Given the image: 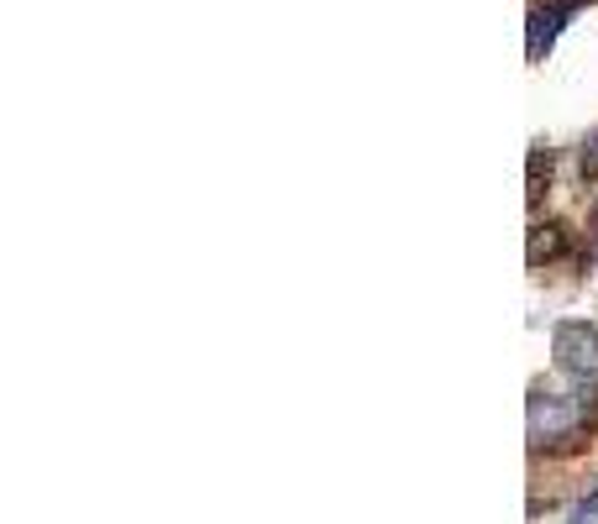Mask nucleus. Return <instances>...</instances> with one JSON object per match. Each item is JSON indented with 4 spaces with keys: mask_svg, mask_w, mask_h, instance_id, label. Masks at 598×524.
Returning a JSON list of instances; mask_svg holds the SVG:
<instances>
[{
    "mask_svg": "<svg viewBox=\"0 0 598 524\" xmlns=\"http://www.w3.org/2000/svg\"><path fill=\"white\" fill-rule=\"evenodd\" d=\"M551 362L562 373H598V325L588 321H562L551 330Z\"/></svg>",
    "mask_w": 598,
    "mask_h": 524,
    "instance_id": "nucleus-1",
    "label": "nucleus"
},
{
    "mask_svg": "<svg viewBox=\"0 0 598 524\" xmlns=\"http://www.w3.org/2000/svg\"><path fill=\"white\" fill-rule=\"evenodd\" d=\"M577 5H583V0H546V5H536V16H531V59L551 53L557 32L568 27V16L577 11Z\"/></svg>",
    "mask_w": 598,
    "mask_h": 524,
    "instance_id": "nucleus-2",
    "label": "nucleus"
},
{
    "mask_svg": "<svg viewBox=\"0 0 598 524\" xmlns=\"http://www.w3.org/2000/svg\"><path fill=\"white\" fill-rule=\"evenodd\" d=\"M562 247H568V226H562V221L531 226V241H525V262H531V267H540V262L562 258Z\"/></svg>",
    "mask_w": 598,
    "mask_h": 524,
    "instance_id": "nucleus-3",
    "label": "nucleus"
},
{
    "mask_svg": "<svg viewBox=\"0 0 598 524\" xmlns=\"http://www.w3.org/2000/svg\"><path fill=\"white\" fill-rule=\"evenodd\" d=\"M546 184H551V147H536V152H531V189H525L531 204L540 200V189H546Z\"/></svg>",
    "mask_w": 598,
    "mask_h": 524,
    "instance_id": "nucleus-4",
    "label": "nucleus"
},
{
    "mask_svg": "<svg viewBox=\"0 0 598 524\" xmlns=\"http://www.w3.org/2000/svg\"><path fill=\"white\" fill-rule=\"evenodd\" d=\"M594 520H598V488L583 498V503H577V514H572V524H594Z\"/></svg>",
    "mask_w": 598,
    "mask_h": 524,
    "instance_id": "nucleus-5",
    "label": "nucleus"
},
{
    "mask_svg": "<svg viewBox=\"0 0 598 524\" xmlns=\"http://www.w3.org/2000/svg\"><path fill=\"white\" fill-rule=\"evenodd\" d=\"M594 178H598V137L583 147V184H594Z\"/></svg>",
    "mask_w": 598,
    "mask_h": 524,
    "instance_id": "nucleus-6",
    "label": "nucleus"
},
{
    "mask_svg": "<svg viewBox=\"0 0 598 524\" xmlns=\"http://www.w3.org/2000/svg\"><path fill=\"white\" fill-rule=\"evenodd\" d=\"M594 236H598V204H594Z\"/></svg>",
    "mask_w": 598,
    "mask_h": 524,
    "instance_id": "nucleus-7",
    "label": "nucleus"
}]
</instances>
